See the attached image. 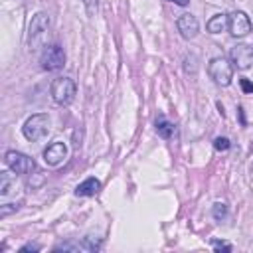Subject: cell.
Listing matches in <instances>:
<instances>
[{
	"instance_id": "obj_1",
	"label": "cell",
	"mask_w": 253,
	"mask_h": 253,
	"mask_svg": "<svg viewBox=\"0 0 253 253\" xmlns=\"http://www.w3.org/2000/svg\"><path fill=\"white\" fill-rule=\"evenodd\" d=\"M51 99L57 105H69L75 99L77 93V85L71 77H57L51 81Z\"/></svg>"
},
{
	"instance_id": "obj_2",
	"label": "cell",
	"mask_w": 253,
	"mask_h": 253,
	"mask_svg": "<svg viewBox=\"0 0 253 253\" xmlns=\"http://www.w3.org/2000/svg\"><path fill=\"white\" fill-rule=\"evenodd\" d=\"M47 30H49L47 14H43V12L34 14V18L30 20V26H28V42H30L32 49H38L43 43V38H45Z\"/></svg>"
},
{
	"instance_id": "obj_3",
	"label": "cell",
	"mask_w": 253,
	"mask_h": 253,
	"mask_svg": "<svg viewBox=\"0 0 253 253\" xmlns=\"http://www.w3.org/2000/svg\"><path fill=\"white\" fill-rule=\"evenodd\" d=\"M47 130H49V115H45V113L32 115V117L24 123V126H22L24 136H26L28 140H32V142L43 138V136L47 134Z\"/></svg>"
},
{
	"instance_id": "obj_4",
	"label": "cell",
	"mask_w": 253,
	"mask_h": 253,
	"mask_svg": "<svg viewBox=\"0 0 253 253\" xmlns=\"http://www.w3.org/2000/svg\"><path fill=\"white\" fill-rule=\"evenodd\" d=\"M208 73L217 85L227 87L233 79V63L225 57H213L208 65Z\"/></svg>"
},
{
	"instance_id": "obj_5",
	"label": "cell",
	"mask_w": 253,
	"mask_h": 253,
	"mask_svg": "<svg viewBox=\"0 0 253 253\" xmlns=\"http://www.w3.org/2000/svg\"><path fill=\"white\" fill-rule=\"evenodd\" d=\"M42 69L45 71H57L65 65V51L61 45H47L40 57Z\"/></svg>"
},
{
	"instance_id": "obj_6",
	"label": "cell",
	"mask_w": 253,
	"mask_h": 253,
	"mask_svg": "<svg viewBox=\"0 0 253 253\" xmlns=\"http://www.w3.org/2000/svg\"><path fill=\"white\" fill-rule=\"evenodd\" d=\"M4 160H6L8 168L14 170L16 174H30V172L36 168L34 160H32L28 154L18 152V150H8V152L4 154Z\"/></svg>"
},
{
	"instance_id": "obj_7",
	"label": "cell",
	"mask_w": 253,
	"mask_h": 253,
	"mask_svg": "<svg viewBox=\"0 0 253 253\" xmlns=\"http://www.w3.org/2000/svg\"><path fill=\"white\" fill-rule=\"evenodd\" d=\"M227 28H229V34L233 38H245L251 32V20L245 12L235 10L227 16Z\"/></svg>"
},
{
	"instance_id": "obj_8",
	"label": "cell",
	"mask_w": 253,
	"mask_h": 253,
	"mask_svg": "<svg viewBox=\"0 0 253 253\" xmlns=\"http://www.w3.org/2000/svg\"><path fill=\"white\" fill-rule=\"evenodd\" d=\"M229 57H231L233 67L245 71V69H249L253 65V47L251 45H245V43H239V45L231 47Z\"/></svg>"
},
{
	"instance_id": "obj_9",
	"label": "cell",
	"mask_w": 253,
	"mask_h": 253,
	"mask_svg": "<svg viewBox=\"0 0 253 253\" xmlns=\"http://www.w3.org/2000/svg\"><path fill=\"white\" fill-rule=\"evenodd\" d=\"M65 156H67V146H65V142H61V140L51 142V144L43 150V162H45L47 166H57V164H61V162L65 160Z\"/></svg>"
},
{
	"instance_id": "obj_10",
	"label": "cell",
	"mask_w": 253,
	"mask_h": 253,
	"mask_svg": "<svg viewBox=\"0 0 253 253\" xmlns=\"http://www.w3.org/2000/svg\"><path fill=\"white\" fill-rule=\"evenodd\" d=\"M176 26H178L180 36L186 38V40H194V38L198 36V32H200V22H198V18L192 16V14H182V16L178 18Z\"/></svg>"
},
{
	"instance_id": "obj_11",
	"label": "cell",
	"mask_w": 253,
	"mask_h": 253,
	"mask_svg": "<svg viewBox=\"0 0 253 253\" xmlns=\"http://www.w3.org/2000/svg\"><path fill=\"white\" fill-rule=\"evenodd\" d=\"M18 174L14 170H4L0 172V196L6 198L8 194H12L16 190V184H18Z\"/></svg>"
},
{
	"instance_id": "obj_12",
	"label": "cell",
	"mask_w": 253,
	"mask_h": 253,
	"mask_svg": "<svg viewBox=\"0 0 253 253\" xmlns=\"http://www.w3.org/2000/svg\"><path fill=\"white\" fill-rule=\"evenodd\" d=\"M99 190H101V182L91 176V178H85V180L75 188V196H83V198H87V196H97Z\"/></svg>"
},
{
	"instance_id": "obj_13",
	"label": "cell",
	"mask_w": 253,
	"mask_h": 253,
	"mask_svg": "<svg viewBox=\"0 0 253 253\" xmlns=\"http://www.w3.org/2000/svg\"><path fill=\"white\" fill-rule=\"evenodd\" d=\"M227 28V16L225 14H215V16H211L210 20H208V24H206V30L210 32V34H219V32H223Z\"/></svg>"
},
{
	"instance_id": "obj_14",
	"label": "cell",
	"mask_w": 253,
	"mask_h": 253,
	"mask_svg": "<svg viewBox=\"0 0 253 253\" xmlns=\"http://www.w3.org/2000/svg\"><path fill=\"white\" fill-rule=\"evenodd\" d=\"M156 132H158L162 138H170V136L174 134V125H172L166 117L160 115V117L156 119Z\"/></svg>"
},
{
	"instance_id": "obj_15",
	"label": "cell",
	"mask_w": 253,
	"mask_h": 253,
	"mask_svg": "<svg viewBox=\"0 0 253 253\" xmlns=\"http://www.w3.org/2000/svg\"><path fill=\"white\" fill-rule=\"evenodd\" d=\"M211 215H213V219H217V221L225 219V215H227V206H225L223 202H215L213 208H211Z\"/></svg>"
},
{
	"instance_id": "obj_16",
	"label": "cell",
	"mask_w": 253,
	"mask_h": 253,
	"mask_svg": "<svg viewBox=\"0 0 253 253\" xmlns=\"http://www.w3.org/2000/svg\"><path fill=\"white\" fill-rule=\"evenodd\" d=\"M81 245H83L85 251H97L101 247V241L97 237H93V235H87V237H83V243Z\"/></svg>"
},
{
	"instance_id": "obj_17",
	"label": "cell",
	"mask_w": 253,
	"mask_h": 253,
	"mask_svg": "<svg viewBox=\"0 0 253 253\" xmlns=\"http://www.w3.org/2000/svg\"><path fill=\"white\" fill-rule=\"evenodd\" d=\"M196 61H198V57H196L194 53H192V55H186V59H184V63H186L184 67H186V71L192 73V75H196V69H198V63H196Z\"/></svg>"
},
{
	"instance_id": "obj_18",
	"label": "cell",
	"mask_w": 253,
	"mask_h": 253,
	"mask_svg": "<svg viewBox=\"0 0 253 253\" xmlns=\"http://www.w3.org/2000/svg\"><path fill=\"white\" fill-rule=\"evenodd\" d=\"M53 249H55V251H79V249H83V245H79V243H71V241H65V243L55 245Z\"/></svg>"
},
{
	"instance_id": "obj_19",
	"label": "cell",
	"mask_w": 253,
	"mask_h": 253,
	"mask_svg": "<svg viewBox=\"0 0 253 253\" xmlns=\"http://www.w3.org/2000/svg\"><path fill=\"white\" fill-rule=\"evenodd\" d=\"M229 146H231V142H229V138H225V136H217V138L213 140V148H215V150H221V152H223V150H227Z\"/></svg>"
},
{
	"instance_id": "obj_20",
	"label": "cell",
	"mask_w": 253,
	"mask_h": 253,
	"mask_svg": "<svg viewBox=\"0 0 253 253\" xmlns=\"http://www.w3.org/2000/svg\"><path fill=\"white\" fill-rule=\"evenodd\" d=\"M211 247L215 249V251H231V245L229 243H225V241H211Z\"/></svg>"
},
{
	"instance_id": "obj_21",
	"label": "cell",
	"mask_w": 253,
	"mask_h": 253,
	"mask_svg": "<svg viewBox=\"0 0 253 253\" xmlns=\"http://www.w3.org/2000/svg\"><path fill=\"white\" fill-rule=\"evenodd\" d=\"M239 85H241V89H243V93H253V83L249 81V79H239Z\"/></svg>"
},
{
	"instance_id": "obj_22",
	"label": "cell",
	"mask_w": 253,
	"mask_h": 253,
	"mask_svg": "<svg viewBox=\"0 0 253 253\" xmlns=\"http://www.w3.org/2000/svg\"><path fill=\"white\" fill-rule=\"evenodd\" d=\"M20 251H40V245L38 243H26Z\"/></svg>"
},
{
	"instance_id": "obj_23",
	"label": "cell",
	"mask_w": 253,
	"mask_h": 253,
	"mask_svg": "<svg viewBox=\"0 0 253 253\" xmlns=\"http://www.w3.org/2000/svg\"><path fill=\"white\" fill-rule=\"evenodd\" d=\"M170 2H174V4H178V6H188L190 0H170Z\"/></svg>"
}]
</instances>
